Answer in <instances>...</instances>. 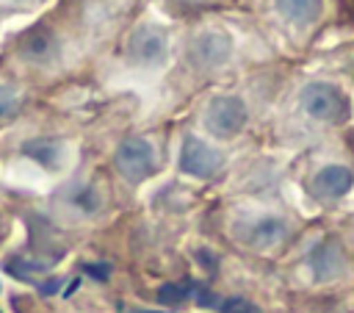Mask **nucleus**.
Masks as SVG:
<instances>
[{
  "label": "nucleus",
  "mask_w": 354,
  "mask_h": 313,
  "mask_svg": "<svg viewBox=\"0 0 354 313\" xmlns=\"http://www.w3.org/2000/svg\"><path fill=\"white\" fill-rule=\"evenodd\" d=\"M22 53L28 58H36V61H44L55 53V39L50 36V30L44 28H33L22 36Z\"/></svg>",
  "instance_id": "1"
}]
</instances>
